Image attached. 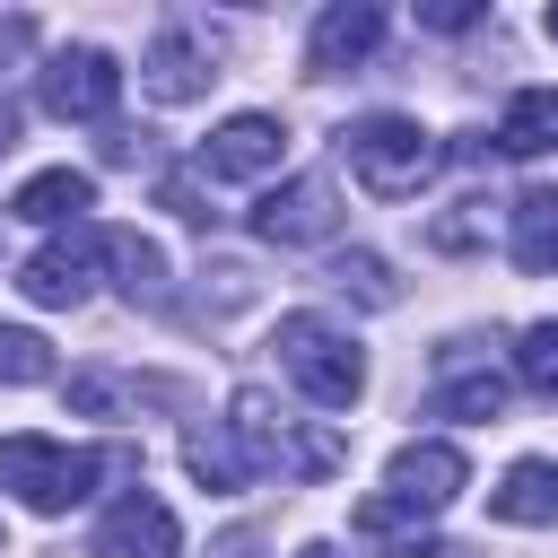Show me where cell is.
I'll return each instance as SVG.
<instances>
[{
    "mask_svg": "<svg viewBox=\"0 0 558 558\" xmlns=\"http://www.w3.org/2000/svg\"><path fill=\"white\" fill-rule=\"evenodd\" d=\"M497 148H506V157L558 148V87H514L506 113H497Z\"/></svg>",
    "mask_w": 558,
    "mask_h": 558,
    "instance_id": "17",
    "label": "cell"
},
{
    "mask_svg": "<svg viewBox=\"0 0 558 558\" xmlns=\"http://www.w3.org/2000/svg\"><path fill=\"white\" fill-rule=\"evenodd\" d=\"M96 270H105V227L87 218V227H61V235H44L26 262H17V296L26 305H87V288H96Z\"/></svg>",
    "mask_w": 558,
    "mask_h": 558,
    "instance_id": "4",
    "label": "cell"
},
{
    "mask_svg": "<svg viewBox=\"0 0 558 558\" xmlns=\"http://www.w3.org/2000/svg\"><path fill=\"white\" fill-rule=\"evenodd\" d=\"M488 514H497V523H558V462H549V453L506 462V480L488 488Z\"/></svg>",
    "mask_w": 558,
    "mask_h": 558,
    "instance_id": "14",
    "label": "cell"
},
{
    "mask_svg": "<svg viewBox=\"0 0 558 558\" xmlns=\"http://www.w3.org/2000/svg\"><path fill=\"white\" fill-rule=\"evenodd\" d=\"M253 235L279 244V253L331 244V235H340V183H331V174H288V183H270V192L253 201Z\"/></svg>",
    "mask_w": 558,
    "mask_h": 558,
    "instance_id": "6",
    "label": "cell"
},
{
    "mask_svg": "<svg viewBox=\"0 0 558 558\" xmlns=\"http://www.w3.org/2000/svg\"><path fill=\"white\" fill-rule=\"evenodd\" d=\"M418 26H436V35H462V26H480V0H427V9H418Z\"/></svg>",
    "mask_w": 558,
    "mask_h": 558,
    "instance_id": "25",
    "label": "cell"
},
{
    "mask_svg": "<svg viewBox=\"0 0 558 558\" xmlns=\"http://www.w3.org/2000/svg\"><path fill=\"white\" fill-rule=\"evenodd\" d=\"M514 384H523V392H549V401H558V314L523 323V340H514Z\"/></svg>",
    "mask_w": 558,
    "mask_h": 558,
    "instance_id": "21",
    "label": "cell"
},
{
    "mask_svg": "<svg viewBox=\"0 0 558 558\" xmlns=\"http://www.w3.org/2000/svg\"><path fill=\"white\" fill-rule=\"evenodd\" d=\"M105 270H113V288H122L131 305H166V296H174L166 253H157L140 227H105Z\"/></svg>",
    "mask_w": 558,
    "mask_h": 558,
    "instance_id": "15",
    "label": "cell"
},
{
    "mask_svg": "<svg viewBox=\"0 0 558 558\" xmlns=\"http://www.w3.org/2000/svg\"><path fill=\"white\" fill-rule=\"evenodd\" d=\"M209 35H192V26H166L148 52H140V87L157 96V105H192V96H209Z\"/></svg>",
    "mask_w": 558,
    "mask_h": 558,
    "instance_id": "11",
    "label": "cell"
},
{
    "mask_svg": "<svg viewBox=\"0 0 558 558\" xmlns=\"http://www.w3.org/2000/svg\"><path fill=\"white\" fill-rule=\"evenodd\" d=\"M279 427H288V418H279V401H270L262 384H244V392L227 401V436L244 445V462H253V480H262V471H279Z\"/></svg>",
    "mask_w": 558,
    "mask_h": 558,
    "instance_id": "18",
    "label": "cell"
},
{
    "mask_svg": "<svg viewBox=\"0 0 558 558\" xmlns=\"http://www.w3.org/2000/svg\"><path fill=\"white\" fill-rule=\"evenodd\" d=\"M87 209H96V174L87 166H44V174H26L17 183V201H9V218H26V227H87Z\"/></svg>",
    "mask_w": 558,
    "mask_h": 558,
    "instance_id": "12",
    "label": "cell"
},
{
    "mask_svg": "<svg viewBox=\"0 0 558 558\" xmlns=\"http://www.w3.org/2000/svg\"><path fill=\"white\" fill-rule=\"evenodd\" d=\"M35 96H44V113H61V122H113V105H122V61H113L105 44H70V52H52V61L35 70Z\"/></svg>",
    "mask_w": 558,
    "mask_h": 558,
    "instance_id": "5",
    "label": "cell"
},
{
    "mask_svg": "<svg viewBox=\"0 0 558 558\" xmlns=\"http://www.w3.org/2000/svg\"><path fill=\"white\" fill-rule=\"evenodd\" d=\"M349 462V436L340 427H323V418H288L279 427V471L288 480H331Z\"/></svg>",
    "mask_w": 558,
    "mask_h": 558,
    "instance_id": "19",
    "label": "cell"
},
{
    "mask_svg": "<svg viewBox=\"0 0 558 558\" xmlns=\"http://www.w3.org/2000/svg\"><path fill=\"white\" fill-rule=\"evenodd\" d=\"M506 410V375H462L436 392V418H497Z\"/></svg>",
    "mask_w": 558,
    "mask_h": 558,
    "instance_id": "23",
    "label": "cell"
},
{
    "mask_svg": "<svg viewBox=\"0 0 558 558\" xmlns=\"http://www.w3.org/2000/svg\"><path fill=\"white\" fill-rule=\"evenodd\" d=\"M279 157H288V122H279V113H227V122L201 140V174H209V183H262Z\"/></svg>",
    "mask_w": 558,
    "mask_h": 558,
    "instance_id": "8",
    "label": "cell"
},
{
    "mask_svg": "<svg viewBox=\"0 0 558 558\" xmlns=\"http://www.w3.org/2000/svg\"><path fill=\"white\" fill-rule=\"evenodd\" d=\"M96 480H131L122 445H52V436H0V488L26 514H70L96 497Z\"/></svg>",
    "mask_w": 558,
    "mask_h": 558,
    "instance_id": "1",
    "label": "cell"
},
{
    "mask_svg": "<svg viewBox=\"0 0 558 558\" xmlns=\"http://www.w3.org/2000/svg\"><path fill=\"white\" fill-rule=\"evenodd\" d=\"M0 384H52V349L26 323H0Z\"/></svg>",
    "mask_w": 558,
    "mask_h": 558,
    "instance_id": "22",
    "label": "cell"
},
{
    "mask_svg": "<svg viewBox=\"0 0 558 558\" xmlns=\"http://www.w3.org/2000/svg\"><path fill=\"white\" fill-rule=\"evenodd\" d=\"M9 140H17V105L0 96V157H9Z\"/></svg>",
    "mask_w": 558,
    "mask_h": 558,
    "instance_id": "27",
    "label": "cell"
},
{
    "mask_svg": "<svg viewBox=\"0 0 558 558\" xmlns=\"http://www.w3.org/2000/svg\"><path fill=\"white\" fill-rule=\"evenodd\" d=\"M340 157H349V174L375 192V201H410L427 174H436V131H418L410 113H357L349 131H340Z\"/></svg>",
    "mask_w": 558,
    "mask_h": 558,
    "instance_id": "3",
    "label": "cell"
},
{
    "mask_svg": "<svg viewBox=\"0 0 558 558\" xmlns=\"http://www.w3.org/2000/svg\"><path fill=\"white\" fill-rule=\"evenodd\" d=\"M209 558H262V532H253V523H235V532H218V541H209Z\"/></svg>",
    "mask_w": 558,
    "mask_h": 558,
    "instance_id": "26",
    "label": "cell"
},
{
    "mask_svg": "<svg viewBox=\"0 0 558 558\" xmlns=\"http://www.w3.org/2000/svg\"><path fill=\"white\" fill-rule=\"evenodd\" d=\"M157 201H166L174 218H192V227H209V201H201V183H192V174H166V183H157Z\"/></svg>",
    "mask_w": 558,
    "mask_h": 558,
    "instance_id": "24",
    "label": "cell"
},
{
    "mask_svg": "<svg viewBox=\"0 0 558 558\" xmlns=\"http://www.w3.org/2000/svg\"><path fill=\"white\" fill-rule=\"evenodd\" d=\"M375 44H384V9H375V0H331V9L314 17V35H305V70H314V78H340V70H357Z\"/></svg>",
    "mask_w": 558,
    "mask_h": 558,
    "instance_id": "10",
    "label": "cell"
},
{
    "mask_svg": "<svg viewBox=\"0 0 558 558\" xmlns=\"http://www.w3.org/2000/svg\"><path fill=\"white\" fill-rule=\"evenodd\" d=\"M296 558H340V549H331V541H305V549H296Z\"/></svg>",
    "mask_w": 558,
    "mask_h": 558,
    "instance_id": "28",
    "label": "cell"
},
{
    "mask_svg": "<svg viewBox=\"0 0 558 558\" xmlns=\"http://www.w3.org/2000/svg\"><path fill=\"white\" fill-rule=\"evenodd\" d=\"M541 26H549V44H558V0H549V17H541Z\"/></svg>",
    "mask_w": 558,
    "mask_h": 558,
    "instance_id": "29",
    "label": "cell"
},
{
    "mask_svg": "<svg viewBox=\"0 0 558 558\" xmlns=\"http://www.w3.org/2000/svg\"><path fill=\"white\" fill-rule=\"evenodd\" d=\"M471 488V462H462V445H445V436H410L392 462H384V497L418 523V514H445L453 497Z\"/></svg>",
    "mask_w": 558,
    "mask_h": 558,
    "instance_id": "7",
    "label": "cell"
},
{
    "mask_svg": "<svg viewBox=\"0 0 558 558\" xmlns=\"http://www.w3.org/2000/svg\"><path fill=\"white\" fill-rule=\"evenodd\" d=\"M183 471H192L209 497H235V488L253 480V462H244V445L227 436V418H209V427H192V436H183Z\"/></svg>",
    "mask_w": 558,
    "mask_h": 558,
    "instance_id": "16",
    "label": "cell"
},
{
    "mask_svg": "<svg viewBox=\"0 0 558 558\" xmlns=\"http://www.w3.org/2000/svg\"><path fill=\"white\" fill-rule=\"evenodd\" d=\"M331 288H340V296H357L366 314L401 305V279H392V262H384V253H340V262H331Z\"/></svg>",
    "mask_w": 558,
    "mask_h": 558,
    "instance_id": "20",
    "label": "cell"
},
{
    "mask_svg": "<svg viewBox=\"0 0 558 558\" xmlns=\"http://www.w3.org/2000/svg\"><path fill=\"white\" fill-rule=\"evenodd\" d=\"M87 549H96V558H174V549H183V532H174V506H166V497L122 488V497L96 514Z\"/></svg>",
    "mask_w": 558,
    "mask_h": 558,
    "instance_id": "9",
    "label": "cell"
},
{
    "mask_svg": "<svg viewBox=\"0 0 558 558\" xmlns=\"http://www.w3.org/2000/svg\"><path fill=\"white\" fill-rule=\"evenodd\" d=\"M506 253H514V270H532V279L558 270V183H523V192L506 201Z\"/></svg>",
    "mask_w": 558,
    "mask_h": 558,
    "instance_id": "13",
    "label": "cell"
},
{
    "mask_svg": "<svg viewBox=\"0 0 558 558\" xmlns=\"http://www.w3.org/2000/svg\"><path fill=\"white\" fill-rule=\"evenodd\" d=\"M270 349H279V366H288V384L314 401V410H349L357 392H366V349L331 323V314H279V331H270Z\"/></svg>",
    "mask_w": 558,
    "mask_h": 558,
    "instance_id": "2",
    "label": "cell"
}]
</instances>
